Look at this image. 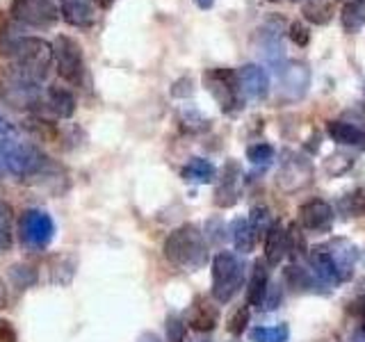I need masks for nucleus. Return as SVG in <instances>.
Segmentation results:
<instances>
[{
    "label": "nucleus",
    "instance_id": "obj_1",
    "mask_svg": "<svg viewBox=\"0 0 365 342\" xmlns=\"http://www.w3.org/2000/svg\"><path fill=\"white\" fill-rule=\"evenodd\" d=\"M3 51L9 57L11 83L37 89L41 80L48 76L53 62V43L37 37H16Z\"/></svg>",
    "mask_w": 365,
    "mask_h": 342
},
{
    "label": "nucleus",
    "instance_id": "obj_2",
    "mask_svg": "<svg viewBox=\"0 0 365 342\" xmlns=\"http://www.w3.org/2000/svg\"><path fill=\"white\" fill-rule=\"evenodd\" d=\"M356 262L359 249L345 237H336L322 247L308 251V267L313 269L324 288H338L340 283L349 281Z\"/></svg>",
    "mask_w": 365,
    "mask_h": 342
},
{
    "label": "nucleus",
    "instance_id": "obj_3",
    "mask_svg": "<svg viewBox=\"0 0 365 342\" xmlns=\"http://www.w3.org/2000/svg\"><path fill=\"white\" fill-rule=\"evenodd\" d=\"M163 254L178 269L185 271L201 269L208 262V239H205L199 226L182 224L167 235L163 244Z\"/></svg>",
    "mask_w": 365,
    "mask_h": 342
},
{
    "label": "nucleus",
    "instance_id": "obj_4",
    "mask_svg": "<svg viewBox=\"0 0 365 342\" xmlns=\"http://www.w3.org/2000/svg\"><path fill=\"white\" fill-rule=\"evenodd\" d=\"M245 265L231 251H220L212 258V299L217 304H228L242 290Z\"/></svg>",
    "mask_w": 365,
    "mask_h": 342
},
{
    "label": "nucleus",
    "instance_id": "obj_5",
    "mask_svg": "<svg viewBox=\"0 0 365 342\" xmlns=\"http://www.w3.org/2000/svg\"><path fill=\"white\" fill-rule=\"evenodd\" d=\"M203 87L215 98L222 112H235L242 105V89H240V78L233 68H208L203 73Z\"/></svg>",
    "mask_w": 365,
    "mask_h": 342
},
{
    "label": "nucleus",
    "instance_id": "obj_6",
    "mask_svg": "<svg viewBox=\"0 0 365 342\" xmlns=\"http://www.w3.org/2000/svg\"><path fill=\"white\" fill-rule=\"evenodd\" d=\"M53 60L57 66V73L68 85H80L85 80V55L83 46L73 37L57 34L53 41Z\"/></svg>",
    "mask_w": 365,
    "mask_h": 342
},
{
    "label": "nucleus",
    "instance_id": "obj_7",
    "mask_svg": "<svg viewBox=\"0 0 365 342\" xmlns=\"http://www.w3.org/2000/svg\"><path fill=\"white\" fill-rule=\"evenodd\" d=\"M315 169L313 162L304 155L288 153L285 160H281L279 171H277V187L285 194L302 192L313 182Z\"/></svg>",
    "mask_w": 365,
    "mask_h": 342
},
{
    "label": "nucleus",
    "instance_id": "obj_8",
    "mask_svg": "<svg viewBox=\"0 0 365 342\" xmlns=\"http://www.w3.org/2000/svg\"><path fill=\"white\" fill-rule=\"evenodd\" d=\"M258 55L262 57V62L272 68L274 76H279L285 68V64H288L279 19H269L258 28Z\"/></svg>",
    "mask_w": 365,
    "mask_h": 342
},
{
    "label": "nucleus",
    "instance_id": "obj_9",
    "mask_svg": "<svg viewBox=\"0 0 365 342\" xmlns=\"http://www.w3.org/2000/svg\"><path fill=\"white\" fill-rule=\"evenodd\" d=\"M19 235L23 239V244L30 249L48 247L55 235V224L51 219V214L37 208L26 210L19 219Z\"/></svg>",
    "mask_w": 365,
    "mask_h": 342
},
{
    "label": "nucleus",
    "instance_id": "obj_10",
    "mask_svg": "<svg viewBox=\"0 0 365 342\" xmlns=\"http://www.w3.org/2000/svg\"><path fill=\"white\" fill-rule=\"evenodd\" d=\"M11 16L32 28H53L60 19L55 0H11Z\"/></svg>",
    "mask_w": 365,
    "mask_h": 342
},
{
    "label": "nucleus",
    "instance_id": "obj_11",
    "mask_svg": "<svg viewBox=\"0 0 365 342\" xmlns=\"http://www.w3.org/2000/svg\"><path fill=\"white\" fill-rule=\"evenodd\" d=\"M279 80V96L283 100H299L306 96L311 87V68L306 62H288L283 71L277 76Z\"/></svg>",
    "mask_w": 365,
    "mask_h": 342
},
{
    "label": "nucleus",
    "instance_id": "obj_12",
    "mask_svg": "<svg viewBox=\"0 0 365 342\" xmlns=\"http://www.w3.org/2000/svg\"><path fill=\"white\" fill-rule=\"evenodd\" d=\"M299 224L311 233H329L334 226V208L324 199H311L302 203Z\"/></svg>",
    "mask_w": 365,
    "mask_h": 342
},
{
    "label": "nucleus",
    "instance_id": "obj_13",
    "mask_svg": "<svg viewBox=\"0 0 365 342\" xmlns=\"http://www.w3.org/2000/svg\"><path fill=\"white\" fill-rule=\"evenodd\" d=\"M240 89L249 100H265L269 94V76L260 64H245L237 68Z\"/></svg>",
    "mask_w": 365,
    "mask_h": 342
},
{
    "label": "nucleus",
    "instance_id": "obj_14",
    "mask_svg": "<svg viewBox=\"0 0 365 342\" xmlns=\"http://www.w3.org/2000/svg\"><path fill=\"white\" fill-rule=\"evenodd\" d=\"M240 178H242V169L235 160H228L222 169V180L215 190V205L220 208H231L240 199Z\"/></svg>",
    "mask_w": 365,
    "mask_h": 342
},
{
    "label": "nucleus",
    "instance_id": "obj_15",
    "mask_svg": "<svg viewBox=\"0 0 365 342\" xmlns=\"http://www.w3.org/2000/svg\"><path fill=\"white\" fill-rule=\"evenodd\" d=\"M187 324L199 333H210L220 324V308L203 296H197L187 311Z\"/></svg>",
    "mask_w": 365,
    "mask_h": 342
},
{
    "label": "nucleus",
    "instance_id": "obj_16",
    "mask_svg": "<svg viewBox=\"0 0 365 342\" xmlns=\"http://www.w3.org/2000/svg\"><path fill=\"white\" fill-rule=\"evenodd\" d=\"M290 233L285 231L281 224L274 222L269 226V231L265 233V262L269 267H279L285 260V256L290 254Z\"/></svg>",
    "mask_w": 365,
    "mask_h": 342
},
{
    "label": "nucleus",
    "instance_id": "obj_17",
    "mask_svg": "<svg viewBox=\"0 0 365 342\" xmlns=\"http://www.w3.org/2000/svg\"><path fill=\"white\" fill-rule=\"evenodd\" d=\"M60 14L73 28H91L96 21L94 0H60Z\"/></svg>",
    "mask_w": 365,
    "mask_h": 342
},
{
    "label": "nucleus",
    "instance_id": "obj_18",
    "mask_svg": "<svg viewBox=\"0 0 365 342\" xmlns=\"http://www.w3.org/2000/svg\"><path fill=\"white\" fill-rule=\"evenodd\" d=\"M269 290V265L265 260H256L254 269H251V276L247 283V306L262 308L265 304V296Z\"/></svg>",
    "mask_w": 365,
    "mask_h": 342
},
{
    "label": "nucleus",
    "instance_id": "obj_19",
    "mask_svg": "<svg viewBox=\"0 0 365 342\" xmlns=\"http://www.w3.org/2000/svg\"><path fill=\"white\" fill-rule=\"evenodd\" d=\"M327 133L329 137L340 146H351V148H365V130L361 125L351 123V121H329L327 123Z\"/></svg>",
    "mask_w": 365,
    "mask_h": 342
},
{
    "label": "nucleus",
    "instance_id": "obj_20",
    "mask_svg": "<svg viewBox=\"0 0 365 342\" xmlns=\"http://www.w3.org/2000/svg\"><path fill=\"white\" fill-rule=\"evenodd\" d=\"M285 281H288V285L294 292H315L317 290L315 285L324 288V285L319 283V279L313 274V269L302 267V265H290L285 269Z\"/></svg>",
    "mask_w": 365,
    "mask_h": 342
},
{
    "label": "nucleus",
    "instance_id": "obj_21",
    "mask_svg": "<svg viewBox=\"0 0 365 342\" xmlns=\"http://www.w3.org/2000/svg\"><path fill=\"white\" fill-rule=\"evenodd\" d=\"M231 237H233V244L237 254H251L256 247V239H258V231L251 226L249 219H235L231 224Z\"/></svg>",
    "mask_w": 365,
    "mask_h": 342
},
{
    "label": "nucleus",
    "instance_id": "obj_22",
    "mask_svg": "<svg viewBox=\"0 0 365 342\" xmlns=\"http://www.w3.org/2000/svg\"><path fill=\"white\" fill-rule=\"evenodd\" d=\"M340 26L347 34H356L365 26V3L363 0H347L340 9Z\"/></svg>",
    "mask_w": 365,
    "mask_h": 342
},
{
    "label": "nucleus",
    "instance_id": "obj_23",
    "mask_svg": "<svg viewBox=\"0 0 365 342\" xmlns=\"http://www.w3.org/2000/svg\"><path fill=\"white\" fill-rule=\"evenodd\" d=\"M46 100H48V108H51V112L55 114V117H60V119L73 117L76 98H73V94L68 89H64V87H51L48 94H46Z\"/></svg>",
    "mask_w": 365,
    "mask_h": 342
},
{
    "label": "nucleus",
    "instance_id": "obj_24",
    "mask_svg": "<svg viewBox=\"0 0 365 342\" xmlns=\"http://www.w3.org/2000/svg\"><path fill=\"white\" fill-rule=\"evenodd\" d=\"M302 14L313 26H327L334 19V0H304Z\"/></svg>",
    "mask_w": 365,
    "mask_h": 342
},
{
    "label": "nucleus",
    "instance_id": "obj_25",
    "mask_svg": "<svg viewBox=\"0 0 365 342\" xmlns=\"http://www.w3.org/2000/svg\"><path fill=\"white\" fill-rule=\"evenodd\" d=\"M217 176V167L205 157H192L190 162L182 167V178L199 182V185H205V182H212Z\"/></svg>",
    "mask_w": 365,
    "mask_h": 342
},
{
    "label": "nucleus",
    "instance_id": "obj_26",
    "mask_svg": "<svg viewBox=\"0 0 365 342\" xmlns=\"http://www.w3.org/2000/svg\"><path fill=\"white\" fill-rule=\"evenodd\" d=\"M180 123L187 133H203V130H208V125H210L208 117H203L201 110L194 105L180 110Z\"/></svg>",
    "mask_w": 365,
    "mask_h": 342
},
{
    "label": "nucleus",
    "instance_id": "obj_27",
    "mask_svg": "<svg viewBox=\"0 0 365 342\" xmlns=\"http://www.w3.org/2000/svg\"><path fill=\"white\" fill-rule=\"evenodd\" d=\"M274 155H277V151H274V146L272 144H267V142H258V144H251L249 148H247V160L251 165H262V167H267L272 160H274Z\"/></svg>",
    "mask_w": 365,
    "mask_h": 342
},
{
    "label": "nucleus",
    "instance_id": "obj_28",
    "mask_svg": "<svg viewBox=\"0 0 365 342\" xmlns=\"http://www.w3.org/2000/svg\"><path fill=\"white\" fill-rule=\"evenodd\" d=\"M11 247V210L5 201H0V254Z\"/></svg>",
    "mask_w": 365,
    "mask_h": 342
},
{
    "label": "nucleus",
    "instance_id": "obj_29",
    "mask_svg": "<svg viewBox=\"0 0 365 342\" xmlns=\"http://www.w3.org/2000/svg\"><path fill=\"white\" fill-rule=\"evenodd\" d=\"M165 331H167V342H185L187 326H185V319H182L180 315H176V313L167 315Z\"/></svg>",
    "mask_w": 365,
    "mask_h": 342
},
{
    "label": "nucleus",
    "instance_id": "obj_30",
    "mask_svg": "<svg viewBox=\"0 0 365 342\" xmlns=\"http://www.w3.org/2000/svg\"><path fill=\"white\" fill-rule=\"evenodd\" d=\"M249 319H251L249 306H240V308H235V313L228 317L226 331L231 336H242L245 331H247V326H249Z\"/></svg>",
    "mask_w": 365,
    "mask_h": 342
},
{
    "label": "nucleus",
    "instance_id": "obj_31",
    "mask_svg": "<svg viewBox=\"0 0 365 342\" xmlns=\"http://www.w3.org/2000/svg\"><path fill=\"white\" fill-rule=\"evenodd\" d=\"M342 210L351 217H365V190H354L351 194H347L345 199L340 201Z\"/></svg>",
    "mask_w": 365,
    "mask_h": 342
},
{
    "label": "nucleus",
    "instance_id": "obj_32",
    "mask_svg": "<svg viewBox=\"0 0 365 342\" xmlns=\"http://www.w3.org/2000/svg\"><path fill=\"white\" fill-rule=\"evenodd\" d=\"M249 222H251V226H254L258 233H260V231H265V233H267V231H269V226L274 224L269 210H267V208H260V205H256V208L251 210Z\"/></svg>",
    "mask_w": 365,
    "mask_h": 342
},
{
    "label": "nucleus",
    "instance_id": "obj_33",
    "mask_svg": "<svg viewBox=\"0 0 365 342\" xmlns=\"http://www.w3.org/2000/svg\"><path fill=\"white\" fill-rule=\"evenodd\" d=\"M9 274H11V281H14L19 288H28V285L34 281V269L28 265H14Z\"/></svg>",
    "mask_w": 365,
    "mask_h": 342
},
{
    "label": "nucleus",
    "instance_id": "obj_34",
    "mask_svg": "<svg viewBox=\"0 0 365 342\" xmlns=\"http://www.w3.org/2000/svg\"><path fill=\"white\" fill-rule=\"evenodd\" d=\"M290 39L297 46H308V41H311V32H308V28L302 21H294V23H290Z\"/></svg>",
    "mask_w": 365,
    "mask_h": 342
},
{
    "label": "nucleus",
    "instance_id": "obj_35",
    "mask_svg": "<svg viewBox=\"0 0 365 342\" xmlns=\"http://www.w3.org/2000/svg\"><path fill=\"white\" fill-rule=\"evenodd\" d=\"M274 338V326H256L249 331L251 342H272Z\"/></svg>",
    "mask_w": 365,
    "mask_h": 342
},
{
    "label": "nucleus",
    "instance_id": "obj_36",
    "mask_svg": "<svg viewBox=\"0 0 365 342\" xmlns=\"http://www.w3.org/2000/svg\"><path fill=\"white\" fill-rule=\"evenodd\" d=\"M0 342H16V331L7 319L0 317Z\"/></svg>",
    "mask_w": 365,
    "mask_h": 342
},
{
    "label": "nucleus",
    "instance_id": "obj_37",
    "mask_svg": "<svg viewBox=\"0 0 365 342\" xmlns=\"http://www.w3.org/2000/svg\"><path fill=\"white\" fill-rule=\"evenodd\" d=\"M288 340H290V326L288 324L274 326V338H272V342H288Z\"/></svg>",
    "mask_w": 365,
    "mask_h": 342
},
{
    "label": "nucleus",
    "instance_id": "obj_38",
    "mask_svg": "<svg viewBox=\"0 0 365 342\" xmlns=\"http://www.w3.org/2000/svg\"><path fill=\"white\" fill-rule=\"evenodd\" d=\"M347 342H365V333H363V326L351 331V333L347 336Z\"/></svg>",
    "mask_w": 365,
    "mask_h": 342
},
{
    "label": "nucleus",
    "instance_id": "obj_39",
    "mask_svg": "<svg viewBox=\"0 0 365 342\" xmlns=\"http://www.w3.org/2000/svg\"><path fill=\"white\" fill-rule=\"evenodd\" d=\"M137 342H163V340H160L155 333H151V331H146V333L140 336V340H137Z\"/></svg>",
    "mask_w": 365,
    "mask_h": 342
},
{
    "label": "nucleus",
    "instance_id": "obj_40",
    "mask_svg": "<svg viewBox=\"0 0 365 342\" xmlns=\"http://www.w3.org/2000/svg\"><path fill=\"white\" fill-rule=\"evenodd\" d=\"M194 5L205 11V9H210V7L215 5V0H194Z\"/></svg>",
    "mask_w": 365,
    "mask_h": 342
},
{
    "label": "nucleus",
    "instance_id": "obj_41",
    "mask_svg": "<svg viewBox=\"0 0 365 342\" xmlns=\"http://www.w3.org/2000/svg\"><path fill=\"white\" fill-rule=\"evenodd\" d=\"M94 3H96L98 7H103V9H108V7L114 3V0H94Z\"/></svg>",
    "mask_w": 365,
    "mask_h": 342
},
{
    "label": "nucleus",
    "instance_id": "obj_42",
    "mask_svg": "<svg viewBox=\"0 0 365 342\" xmlns=\"http://www.w3.org/2000/svg\"><path fill=\"white\" fill-rule=\"evenodd\" d=\"M267 3H279V0H267Z\"/></svg>",
    "mask_w": 365,
    "mask_h": 342
},
{
    "label": "nucleus",
    "instance_id": "obj_43",
    "mask_svg": "<svg viewBox=\"0 0 365 342\" xmlns=\"http://www.w3.org/2000/svg\"><path fill=\"white\" fill-rule=\"evenodd\" d=\"M292 3H304V0H292Z\"/></svg>",
    "mask_w": 365,
    "mask_h": 342
},
{
    "label": "nucleus",
    "instance_id": "obj_44",
    "mask_svg": "<svg viewBox=\"0 0 365 342\" xmlns=\"http://www.w3.org/2000/svg\"><path fill=\"white\" fill-rule=\"evenodd\" d=\"M363 333H365V324H363Z\"/></svg>",
    "mask_w": 365,
    "mask_h": 342
},
{
    "label": "nucleus",
    "instance_id": "obj_45",
    "mask_svg": "<svg viewBox=\"0 0 365 342\" xmlns=\"http://www.w3.org/2000/svg\"><path fill=\"white\" fill-rule=\"evenodd\" d=\"M231 342H237V340H231Z\"/></svg>",
    "mask_w": 365,
    "mask_h": 342
},
{
    "label": "nucleus",
    "instance_id": "obj_46",
    "mask_svg": "<svg viewBox=\"0 0 365 342\" xmlns=\"http://www.w3.org/2000/svg\"><path fill=\"white\" fill-rule=\"evenodd\" d=\"M363 3H365V0H363Z\"/></svg>",
    "mask_w": 365,
    "mask_h": 342
}]
</instances>
